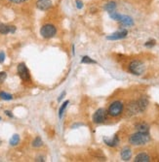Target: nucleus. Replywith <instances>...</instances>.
I'll return each mask as SVG.
<instances>
[{"label": "nucleus", "instance_id": "nucleus-20", "mask_svg": "<svg viewBox=\"0 0 159 162\" xmlns=\"http://www.w3.org/2000/svg\"><path fill=\"white\" fill-rule=\"evenodd\" d=\"M68 103H70V101H68V100H67V101H64V102L63 103V105L61 106L60 110H59V116H60V119H62V116H63V114H64V112L65 108L67 107Z\"/></svg>", "mask_w": 159, "mask_h": 162}, {"label": "nucleus", "instance_id": "nucleus-13", "mask_svg": "<svg viewBox=\"0 0 159 162\" xmlns=\"http://www.w3.org/2000/svg\"><path fill=\"white\" fill-rule=\"evenodd\" d=\"M137 104H138V106H139V109L141 113L147 109V107L148 105V100L146 97H141L137 101Z\"/></svg>", "mask_w": 159, "mask_h": 162}, {"label": "nucleus", "instance_id": "nucleus-19", "mask_svg": "<svg viewBox=\"0 0 159 162\" xmlns=\"http://www.w3.org/2000/svg\"><path fill=\"white\" fill-rule=\"evenodd\" d=\"M42 145H43V141L40 137H36L32 142V147L34 148H40L42 147Z\"/></svg>", "mask_w": 159, "mask_h": 162}, {"label": "nucleus", "instance_id": "nucleus-29", "mask_svg": "<svg viewBox=\"0 0 159 162\" xmlns=\"http://www.w3.org/2000/svg\"><path fill=\"white\" fill-rule=\"evenodd\" d=\"M12 3H15V4H21V3H23L27 1V0H10Z\"/></svg>", "mask_w": 159, "mask_h": 162}, {"label": "nucleus", "instance_id": "nucleus-24", "mask_svg": "<svg viewBox=\"0 0 159 162\" xmlns=\"http://www.w3.org/2000/svg\"><path fill=\"white\" fill-rule=\"evenodd\" d=\"M81 63H97L95 60H93L92 58L89 56H83L81 59Z\"/></svg>", "mask_w": 159, "mask_h": 162}, {"label": "nucleus", "instance_id": "nucleus-4", "mask_svg": "<svg viewBox=\"0 0 159 162\" xmlns=\"http://www.w3.org/2000/svg\"><path fill=\"white\" fill-rule=\"evenodd\" d=\"M123 111V103L120 101H114L108 107V115L111 116H118Z\"/></svg>", "mask_w": 159, "mask_h": 162}, {"label": "nucleus", "instance_id": "nucleus-16", "mask_svg": "<svg viewBox=\"0 0 159 162\" xmlns=\"http://www.w3.org/2000/svg\"><path fill=\"white\" fill-rule=\"evenodd\" d=\"M116 9V3L113 2V1H110L108 3H106V4L105 5V10L106 12H108V14L114 12Z\"/></svg>", "mask_w": 159, "mask_h": 162}, {"label": "nucleus", "instance_id": "nucleus-18", "mask_svg": "<svg viewBox=\"0 0 159 162\" xmlns=\"http://www.w3.org/2000/svg\"><path fill=\"white\" fill-rule=\"evenodd\" d=\"M19 142H20V136L18 134H14L11 139H10V145L11 146H17Z\"/></svg>", "mask_w": 159, "mask_h": 162}, {"label": "nucleus", "instance_id": "nucleus-14", "mask_svg": "<svg viewBox=\"0 0 159 162\" xmlns=\"http://www.w3.org/2000/svg\"><path fill=\"white\" fill-rule=\"evenodd\" d=\"M149 160H150V157L146 153H139L136 157H135V161L136 162H148Z\"/></svg>", "mask_w": 159, "mask_h": 162}, {"label": "nucleus", "instance_id": "nucleus-7", "mask_svg": "<svg viewBox=\"0 0 159 162\" xmlns=\"http://www.w3.org/2000/svg\"><path fill=\"white\" fill-rule=\"evenodd\" d=\"M128 34V31L126 29H122V30H119V31L117 32H114L112 34H110L108 37H106V39L108 40H120V39H123V38H125Z\"/></svg>", "mask_w": 159, "mask_h": 162}, {"label": "nucleus", "instance_id": "nucleus-6", "mask_svg": "<svg viewBox=\"0 0 159 162\" xmlns=\"http://www.w3.org/2000/svg\"><path fill=\"white\" fill-rule=\"evenodd\" d=\"M18 74L23 81H29L30 79L29 71V69L26 68L25 63H20L18 65Z\"/></svg>", "mask_w": 159, "mask_h": 162}, {"label": "nucleus", "instance_id": "nucleus-22", "mask_svg": "<svg viewBox=\"0 0 159 162\" xmlns=\"http://www.w3.org/2000/svg\"><path fill=\"white\" fill-rule=\"evenodd\" d=\"M109 17H110V18H111L112 20H118V22H120L121 17H122V15H120V14L116 13V12L114 11V12H112V13H110V14H109Z\"/></svg>", "mask_w": 159, "mask_h": 162}, {"label": "nucleus", "instance_id": "nucleus-30", "mask_svg": "<svg viewBox=\"0 0 159 162\" xmlns=\"http://www.w3.org/2000/svg\"><path fill=\"white\" fill-rule=\"evenodd\" d=\"M65 95V91H63V92H62V94L60 95V96H59V98H58V101L59 102H60V101H62V99H63L64 98V96Z\"/></svg>", "mask_w": 159, "mask_h": 162}, {"label": "nucleus", "instance_id": "nucleus-26", "mask_svg": "<svg viewBox=\"0 0 159 162\" xmlns=\"http://www.w3.org/2000/svg\"><path fill=\"white\" fill-rule=\"evenodd\" d=\"M75 5H76L77 9H79V10L83 8V2L81 0H76V1H75Z\"/></svg>", "mask_w": 159, "mask_h": 162}, {"label": "nucleus", "instance_id": "nucleus-11", "mask_svg": "<svg viewBox=\"0 0 159 162\" xmlns=\"http://www.w3.org/2000/svg\"><path fill=\"white\" fill-rule=\"evenodd\" d=\"M103 142L109 147H116L119 143V139L117 136L112 137L111 139H109V138H103Z\"/></svg>", "mask_w": 159, "mask_h": 162}, {"label": "nucleus", "instance_id": "nucleus-31", "mask_svg": "<svg viewBox=\"0 0 159 162\" xmlns=\"http://www.w3.org/2000/svg\"><path fill=\"white\" fill-rule=\"evenodd\" d=\"M5 114L7 116H9V118H13V115H12V113L10 112V111H5Z\"/></svg>", "mask_w": 159, "mask_h": 162}, {"label": "nucleus", "instance_id": "nucleus-12", "mask_svg": "<svg viewBox=\"0 0 159 162\" xmlns=\"http://www.w3.org/2000/svg\"><path fill=\"white\" fill-rule=\"evenodd\" d=\"M128 113L130 115H135V114H138V113H141L140 109H139V106L137 104V101L136 102H133L131 104L128 105Z\"/></svg>", "mask_w": 159, "mask_h": 162}, {"label": "nucleus", "instance_id": "nucleus-28", "mask_svg": "<svg viewBox=\"0 0 159 162\" xmlns=\"http://www.w3.org/2000/svg\"><path fill=\"white\" fill-rule=\"evenodd\" d=\"M5 60V54L1 51H0V63H3Z\"/></svg>", "mask_w": 159, "mask_h": 162}, {"label": "nucleus", "instance_id": "nucleus-25", "mask_svg": "<svg viewBox=\"0 0 159 162\" xmlns=\"http://www.w3.org/2000/svg\"><path fill=\"white\" fill-rule=\"evenodd\" d=\"M6 78H7L6 72H0V84L4 82L6 80Z\"/></svg>", "mask_w": 159, "mask_h": 162}, {"label": "nucleus", "instance_id": "nucleus-32", "mask_svg": "<svg viewBox=\"0 0 159 162\" xmlns=\"http://www.w3.org/2000/svg\"><path fill=\"white\" fill-rule=\"evenodd\" d=\"M36 161H44V159H43V157H39V158H37Z\"/></svg>", "mask_w": 159, "mask_h": 162}, {"label": "nucleus", "instance_id": "nucleus-33", "mask_svg": "<svg viewBox=\"0 0 159 162\" xmlns=\"http://www.w3.org/2000/svg\"><path fill=\"white\" fill-rule=\"evenodd\" d=\"M0 119H1V118H0Z\"/></svg>", "mask_w": 159, "mask_h": 162}, {"label": "nucleus", "instance_id": "nucleus-15", "mask_svg": "<svg viewBox=\"0 0 159 162\" xmlns=\"http://www.w3.org/2000/svg\"><path fill=\"white\" fill-rule=\"evenodd\" d=\"M120 22H122V25H134L133 19L131 18V17H129V16H123L122 15Z\"/></svg>", "mask_w": 159, "mask_h": 162}, {"label": "nucleus", "instance_id": "nucleus-5", "mask_svg": "<svg viewBox=\"0 0 159 162\" xmlns=\"http://www.w3.org/2000/svg\"><path fill=\"white\" fill-rule=\"evenodd\" d=\"M106 119V111L105 109H99L93 115V122L95 123H103Z\"/></svg>", "mask_w": 159, "mask_h": 162}, {"label": "nucleus", "instance_id": "nucleus-21", "mask_svg": "<svg viewBox=\"0 0 159 162\" xmlns=\"http://www.w3.org/2000/svg\"><path fill=\"white\" fill-rule=\"evenodd\" d=\"M93 156H95L96 158H105V155L103 154L101 150H91L90 151Z\"/></svg>", "mask_w": 159, "mask_h": 162}, {"label": "nucleus", "instance_id": "nucleus-9", "mask_svg": "<svg viewBox=\"0 0 159 162\" xmlns=\"http://www.w3.org/2000/svg\"><path fill=\"white\" fill-rule=\"evenodd\" d=\"M15 32H16V26L7 25L5 23L0 22V34L6 35L8 33H15Z\"/></svg>", "mask_w": 159, "mask_h": 162}, {"label": "nucleus", "instance_id": "nucleus-23", "mask_svg": "<svg viewBox=\"0 0 159 162\" xmlns=\"http://www.w3.org/2000/svg\"><path fill=\"white\" fill-rule=\"evenodd\" d=\"M0 98L3 99V100H12L13 96L9 93H6V92H4V91H1L0 92Z\"/></svg>", "mask_w": 159, "mask_h": 162}, {"label": "nucleus", "instance_id": "nucleus-3", "mask_svg": "<svg viewBox=\"0 0 159 162\" xmlns=\"http://www.w3.org/2000/svg\"><path fill=\"white\" fill-rule=\"evenodd\" d=\"M57 33V28L55 27V25H50V23H47V25H44L40 29V34L41 36L45 39H50V38H53Z\"/></svg>", "mask_w": 159, "mask_h": 162}, {"label": "nucleus", "instance_id": "nucleus-17", "mask_svg": "<svg viewBox=\"0 0 159 162\" xmlns=\"http://www.w3.org/2000/svg\"><path fill=\"white\" fill-rule=\"evenodd\" d=\"M136 129H137V131H139V132L148 133V131H149V127H148V125L146 124V123H138V124L136 125Z\"/></svg>", "mask_w": 159, "mask_h": 162}, {"label": "nucleus", "instance_id": "nucleus-10", "mask_svg": "<svg viewBox=\"0 0 159 162\" xmlns=\"http://www.w3.org/2000/svg\"><path fill=\"white\" fill-rule=\"evenodd\" d=\"M131 157H132V150L129 148H124L121 150V158H122V160L128 161L131 159Z\"/></svg>", "mask_w": 159, "mask_h": 162}, {"label": "nucleus", "instance_id": "nucleus-2", "mask_svg": "<svg viewBox=\"0 0 159 162\" xmlns=\"http://www.w3.org/2000/svg\"><path fill=\"white\" fill-rule=\"evenodd\" d=\"M144 70H146V66L140 60H134L129 65V71L136 76H141V74H144Z\"/></svg>", "mask_w": 159, "mask_h": 162}, {"label": "nucleus", "instance_id": "nucleus-1", "mask_svg": "<svg viewBox=\"0 0 159 162\" xmlns=\"http://www.w3.org/2000/svg\"><path fill=\"white\" fill-rule=\"evenodd\" d=\"M150 141V136L148 133H143L138 131L137 133L132 134L129 138V143L134 146H143Z\"/></svg>", "mask_w": 159, "mask_h": 162}, {"label": "nucleus", "instance_id": "nucleus-8", "mask_svg": "<svg viewBox=\"0 0 159 162\" xmlns=\"http://www.w3.org/2000/svg\"><path fill=\"white\" fill-rule=\"evenodd\" d=\"M36 7L41 11H47L52 7V1L51 0H37Z\"/></svg>", "mask_w": 159, "mask_h": 162}, {"label": "nucleus", "instance_id": "nucleus-27", "mask_svg": "<svg viewBox=\"0 0 159 162\" xmlns=\"http://www.w3.org/2000/svg\"><path fill=\"white\" fill-rule=\"evenodd\" d=\"M154 45H155V41L150 40V41H148V42H147L146 44H144V46L146 47H153Z\"/></svg>", "mask_w": 159, "mask_h": 162}]
</instances>
